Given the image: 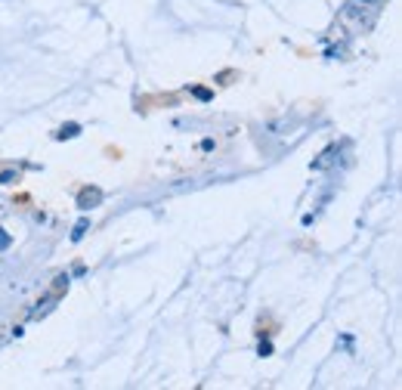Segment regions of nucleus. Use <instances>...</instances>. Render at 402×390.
I'll use <instances>...</instances> for the list:
<instances>
[{
  "label": "nucleus",
  "mask_w": 402,
  "mask_h": 390,
  "mask_svg": "<svg viewBox=\"0 0 402 390\" xmlns=\"http://www.w3.org/2000/svg\"><path fill=\"white\" fill-rule=\"evenodd\" d=\"M99 198H103V192H99V189H93V192H90V189H84V192H81V198H77V205H81V211H87V208H90V205H96Z\"/></svg>",
  "instance_id": "f257e3e1"
},
{
  "label": "nucleus",
  "mask_w": 402,
  "mask_h": 390,
  "mask_svg": "<svg viewBox=\"0 0 402 390\" xmlns=\"http://www.w3.org/2000/svg\"><path fill=\"white\" fill-rule=\"evenodd\" d=\"M77 133H81V124H66L59 133H56V140H75Z\"/></svg>",
  "instance_id": "f03ea898"
},
{
  "label": "nucleus",
  "mask_w": 402,
  "mask_h": 390,
  "mask_svg": "<svg viewBox=\"0 0 402 390\" xmlns=\"http://www.w3.org/2000/svg\"><path fill=\"white\" fill-rule=\"evenodd\" d=\"M87 226H90V220H87V217H81V220H77V226H75V233H71V242H81L84 233H87Z\"/></svg>",
  "instance_id": "7ed1b4c3"
},
{
  "label": "nucleus",
  "mask_w": 402,
  "mask_h": 390,
  "mask_svg": "<svg viewBox=\"0 0 402 390\" xmlns=\"http://www.w3.org/2000/svg\"><path fill=\"white\" fill-rule=\"evenodd\" d=\"M10 242H13L10 233H6V229H0V251H6V248H10Z\"/></svg>",
  "instance_id": "20e7f679"
},
{
  "label": "nucleus",
  "mask_w": 402,
  "mask_h": 390,
  "mask_svg": "<svg viewBox=\"0 0 402 390\" xmlns=\"http://www.w3.org/2000/svg\"><path fill=\"white\" fill-rule=\"evenodd\" d=\"M192 93H195L198 99H211V90H204V87H195V90H192Z\"/></svg>",
  "instance_id": "39448f33"
},
{
  "label": "nucleus",
  "mask_w": 402,
  "mask_h": 390,
  "mask_svg": "<svg viewBox=\"0 0 402 390\" xmlns=\"http://www.w3.org/2000/svg\"><path fill=\"white\" fill-rule=\"evenodd\" d=\"M272 353V344H260V356H269Z\"/></svg>",
  "instance_id": "423d86ee"
}]
</instances>
